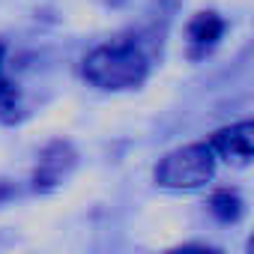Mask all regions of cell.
I'll return each instance as SVG.
<instances>
[{
  "label": "cell",
  "mask_w": 254,
  "mask_h": 254,
  "mask_svg": "<svg viewBox=\"0 0 254 254\" xmlns=\"http://www.w3.org/2000/svg\"><path fill=\"white\" fill-rule=\"evenodd\" d=\"M81 69H84V78L99 90H132L144 84L150 63L135 42L117 39V42L93 48L84 57Z\"/></svg>",
  "instance_id": "obj_1"
},
{
  "label": "cell",
  "mask_w": 254,
  "mask_h": 254,
  "mask_svg": "<svg viewBox=\"0 0 254 254\" xmlns=\"http://www.w3.org/2000/svg\"><path fill=\"white\" fill-rule=\"evenodd\" d=\"M215 174V153L209 144H189L168 153L156 168V183L165 189L189 191L209 183Z\"/></svg>",
  "instance_id": "obj_2"
},
{
  "label": "cell",
  "mask_w": 254,
  "mask_h": 254,
  "mask_svg": "<svg viewBox=\"0 0 254 254\" xmlns=\"http://www.w3.org/2000/svg\"><path fill=\"white\" fill-rule=\"evenodd\" d=\"M209 147H212L215 156H221L224 162H230L236 168L248 165L251 156H254V123L242 120L236 126H227V129L215 132V138L209 141Z\"/></svg>",
  "instance_id": "obj_3"
},
{
  "label": "cell",
  "mask_w": 254,
  "mask_h": 254,
  "mask_svg": "<svg viewBox=\"0 0 254 254\" xmlns=\"http://www.w3.org/2000/svg\"><path fill=\"white\" fill-rule=\"evenodd\" d=\"M72 165H75V153L69 150V144H63V141L51 144V147L42 153V159H39V168H36V189L48 191V189L60 186V183L66 180V174H69Z\"/></svg>",
  "instance_id": "obj_4"
},
{
  "label": "cell",
  "mask_w": 254,
  "mask_h": 254,
  "mask_svg": "<svg viewBox=\"0 0 254 254\" xmlns=\"http://www.w3.org/2000/svg\"><path fill=\"white\" fill-rule=\"evenodd\" d=\"M224 33V21L215 15V12H197L189 24V39L197 45V48H212Z\"/></svg>",
  "instance_id": "obj_5"
},
{
  "label": "cell",
  "mask_w": 254,
  "mask_h": 254,
  "mask_svg": "<svg viewBox=\"0 0 254 254\" xmlns=\"http://www.w3.org/2000/svg\"><path fill=\"white\" fill-rule=\"evenodd\" d=\"M3 42H0V117L12 120V111L18 108V90L15 84L6 78V69H3Z\"/></svg>",
  "instance_id": "obj_6"
},
{
  "label": "cell",
  "mask_w": 254,
  "mask_h": 254,
  "mask_svg": "<svg viewBox=\"0 0 254 254\" xmlns=\"http://www.w3.org/2000/svg\"><path fill=\"white\" fill-rule=\"evenodd\" d=\"M209 206H212V212H215L221 221H233V218H239V212H242L239 194H236V191H227V189L215 191L212 200H209Z\"/></svg>",
  "instance_id": "obj_7"
},
{
  "label": "cell",
  "mask_w": 254,
  "mask_h": 254,
  "mask_svg": "<svg viewBox=\"0 0 254 254\" xmlns=\"http://www.w3.org/2000/svg\"><path fill=\"white\" fill-rule=\"evenodd\" d=\"M165 254H224L218 248H209V245H183V248H171Z\"/></svg>",
  "instance_id": "obj_8"
}]
</instances>
